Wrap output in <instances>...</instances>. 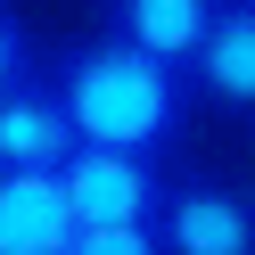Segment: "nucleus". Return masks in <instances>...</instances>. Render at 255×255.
Listing matches in <instances>:
<instances>
[{
  "mask_svg": "<svg viewBox=\"0 0 255 255\" xmlns=\"http://www.w3.org/2000/svg\"><path fill=\"white\" fill-rule=\"evenodd\" d=\"M50 91L83 148H132V156H165V165L189 140V99H198L181 66H156L148 50L116 33L66 41L50 58Z\"/></svg>",
  "mask_w": 255,
  "mask_h": 255,
  "instance_id": "nucleus-1",
  "label": "nucleus"
},
{
  "mask_svg": "<svg viewBox=\"0 0 255 255\" xmlns=\"http://www.w3.org/2000/svg\"><path fill=\"white\" fill-rule=\"evenodd\" d=\"M58 198H66L74 231H124V222H156L173 198V165L165 156H132V148H83L58 165Z\"/></svg>",
  "mask_w": 255,
  "mask_h": 255,
  "instance_id": "nucleus-2",
  "label": "nucleus"
},
{
  "mask_svg": "<svg viewBox=\"0 0 255 255\" xmlns=\"http://www.w3.org/2000/svg\"><path fill=\"white\" fill-rule=\"evenodd\" d=\"M156 239H165V255H255V189L189 173V181H173Z\"/></svg>",
  "mask_w": 255,
  "mask_h": 255,
  "instance_id": "nucleus-3",
  "label": "nucleus"
},
{
  "mask_svg": "<svg viewBox=\"0 0 255 255\" xmlns=\"http://www.w3.org/2000/svg\"><path fill=\"white\" fill-rule=\"evenodd\" d=\"M74 156V124L50 91V66L0 91V173H58Z\"/></svg>",
  "mask_w": 255,
  "mask_h": 255,
  "instance_id": "nucleus-4",
  "label": "nucleus"
},
{
  "mask_svg": "<svg viewBox=\"0 0 255 255\" xmlns=\"http://www.w3.org/2000/svg\"><path fill=\"white\" fill-rule=\"evenodd\" d=\"M189 91L222 116H255V0H222L214 33L189 58Z\"/></svg>",
  "mask_w": 255,
  "mask_h": 255,
  "instance_id": "nucleus-5",
  "label": "nucleus"
},
{
  "mask_svg": "<svg viewBox=\"0 0 255 255\" xmlns=\"http://www.w3.org/2000/svg\"><path fill=\"white\" fill-rule=\"evenodd\" d=\"M214 8L222 0H107L99 33H116V41H132V50H148L156 66H181L189 74L198 41L214 33Z\"/></svg>",
  "mask_w": 255,
  "mask_h": 255,
  "instance_id": "nucleus-6",
  "label": "nucleus"
},
{
  "mask_svg": "<svg viewBox=\"0 0 255 255\" xmlns=\"http://www.w3.org/2000/svg\"><path fill=\"white\" fill-rule=\"evenodd\" d=\"M74 214L58 198V173H0V255H66Z\"/></svg>",
  "mask_w": 255,
  "mask_h": 255,
  "instance_id": "nucleus-7",
  "label": "nucleus"
},
{
  "mask_svg": "<svg viewBox=\"0 0 255 255\" xmlns=\"http://www.w3.org/2000/svg\"><path fill=\"white\" fill-rule=\"evenodd\" d=\"M25 74H41L33 25H25V8H17V0H0V91H17Z\"/></svg>",
  "mask_w": 255,
  "mask_h": 255,
  "instance_id": "nucleus-8",
  "label": "nucleus"
},
{
  "mask_svg": "<svg viewBox=\"0 0 255 255\" xmlns=\"http://www.w3.org/2000/svg\"><path fill=\"white\" fill-rule=\"evenodd\" d=\"M66 255H165L156 222H124V231H74Z\"/></svg>",
  "mask_w": 255,
  "mask_h": 255,
  "instance_id": "nucleus-9",
  "label": "nucleus"
}]
</instances>
